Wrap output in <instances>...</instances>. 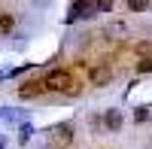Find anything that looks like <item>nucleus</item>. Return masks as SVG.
Segmentation results:
<instances>
[{
    "label": "nucleus",
    "mask_w": 152,
    "mask_h": 149,
    "mask_svg": "<svg viewBox=\"0 0 152 149\" xmlns=\"http://www.w3.org/2000/svg\"><path fill=\"white\" fill-rule=\"evenodd\" d=\"M43 88L46 91H55V94H73L76 91V82H73V73L64 70V67H55V70H49L46 73V79H43Z\"/></svg>",
    "instance_id": "obj_1"
},
{
    "label": "nucleus",
    "mask_w": 152,
    "mask_h": 149,
    "mask_svg": "<svg viewBox=\"0 0 152 149\" xmlns=\"http://www.w3.org/2000/svg\"><path fill=\"white\" fill-rule=\"evenodd\" d=\"M100 125H104L107 131H122V125H125V116H122V110H116V107H110L104 116H100Z\"/></svg>",
    "instance_id": "obj_2"
},
{
    "label": "nucleus",
    "mask_w": 152,
    "mask_h": 149,
    "mask_svg": "<svg viewBox=\"0 0 152 149\" xmlns=\"http://www.w3.org/2000/svg\"><path fill=\"white\" fill-rule=\"evenodd\" d=\"M88 82L97 85V88H104V85H110V82H113V70H110V67H104V64H97V67L88 70Z\"/></svg>",
    "instance_id": "obj_3"
},
{
    "label": "nucleus",
    "mask_w": 152,
    "mask_h": 149,
    "mask_svg": "<svg viewBox=\"0 0 152 149\" xmlns=\"http://www.w3.org/2000/svg\"><path fill=\"white\" fill-rule=\"evenodd\" d=\"M49 137L55 140V146H70L73 143V128L70 125H52L49 128Z\"/></svg>",
    "instance_id": "obj_4"
},
{
    "label": "nucleus",
    "mask_w": 152,
    "mask_h": 149,
    "mask_svg": "<svg viewBox=\"0 0 152 149\" xmlns=\"http://www.w3.org/2000/svg\"><path fill=\"white\" fill-rule=\"evenodd\" d=\"M46 88H43V82L40 79H28V82H21V88H18V97L21 101H34V97H40Z\"/></svg>",
    "instance_id": "obj_5"
},
{
    "label": "nucleus",
    "mask_w": 152,
    "mask_h": 149,
    "mask_svg": "<svg viewBox=\"0 0 152 149\" xmlns=\"http://www.w3.org/2000/svg\"><path fill=\"white\" fill-rule=\"evenodd\" d=\"M0 119L3 122H24V119H31V110H24V107H0Z\"/></svg>",
    "instance_id": "obj_6"
},
{
    "label": "nucleus",
    "mask_w": 152,
    "mask_h": 149,
    "mask_svg": "<svg viewBox=\"0 0 152 149\" xmlns=\"http://www.w3.org/2000/svg\"><path fill=\"white\" fill-rule=\"evenodd\" d=\"M12 31H15V15L3 12V15H0V37H9Z\"/></svg>",
    "instance_id": "obj_7"
},
{
    "label": "nucleus",
    "mask_w": 152,
    "mask_h": 149,
    "mask_svg": "<svg viewBox=\"0 0 152 149\" xmlns=\"http://www.w3.org/2000/svg\"><path fill=\"white\" fill-rule=\"evenodd\" d=\"M31 134H34V125H31L28 119H24V122H21V131H18V146H28Z\"/></svg>",
    "instance_id": "obj_8"
},
{
    "label": "nucleus",
    "mask_w": 152,
    "mask_h": 149,
    "mask_svg": "<svg viewBox=\"0 0 152 149\" xmlns=\"http://www.w3.org/2000/svg\"><path fill=\"white\" fill-rule=\"evenodd\" d=\"M149 6H152V0H128L131 12H149Z\"/></svg>",
    "instance_id": "obj_9"
},
{
    "label": "nucleus",
    "mask_w": 152,
    "mask_h": 149,
    "mask_svg": "<svg viewBox=\"0 0 152 149\" xmlns=\"http://www.w3.org/2000/svg\"><path fill=\"white\" fill-rule=\"evenodd\" d=\"M134 122H137V125L149 122V107H134Z\"/></svg>",
    "instance_id": "obj_10"
},
{
    "label": "nucleus",
    "mask_w": 152,
    "mask_h": 149,
    "mask_svg": "<svg viewBox=\"0 0 152 149\" xmlns=\"http://www.w3.org/2000/svg\"><path fill=\"white\" fill-rule=\"evenodd\" d=\"M137 73H152V55H143L137 61Z\"/></svg>",
    "instance_id": "obj_11"
},
{
    "label": "nucleus",
    "mask_w": 152,
    "mask_h": 149,
    "mask_svg": "<svg viewBox=\"0 0 152 149\" xmlns=\"http://www.w3.org/2000/svg\"><path fill=\"white\" fill-rule=\"evenodd\" d=\"M134 52L140 55V58H143V55H152V43H149V40H140V43L134 46Z\"/></svg>",
    "instance_id": "obj_12"
},
{
    "label": "nucleus",
    "mask_w": 152,
    "mask_h": 149,
    "mask_svg": "<svg viewBox=\"0 0 152 149\" xmlns=\"http://www.w3.org/2000/svg\"><path fill=\"white\" fill-rule=\"evenodd\" d=\"M94 6H97V12H110L116 6V0H94Z\"/></svg>",
    "instance_id": "obj_13"
},
{
    "label": "nucleus",
    "mask_w": 152,
    "mask_h": 149,
    "mask_svg": "<svg viewBox=\"0 0 152 149\" xmlns=\"http://www.w3.org/2000/svg\"><path fill=\"white\" fill-rule=\"evenodd\" d=\"M107 34H119V37H122V34H128V28H125L122 21H116V24H110V28H107Z\"/></svg>",
    "instance_id": "obj_14"
},
{
    "label": "nucleus",
    "mask_w": 152,
    "mask_h": 149,
    "mask_svg": "<svg viewBox=\"0 0 152 149\" xmlns=\"http://www.w3.org/2000/svg\"><path fill=\"white\" fill-rule=\"evenodd\" d=\"M6 143H9V140L3 137V134H0V149H6Z\"/></svg>",
    "instance_id": "obj_15"
}]
</instances>
